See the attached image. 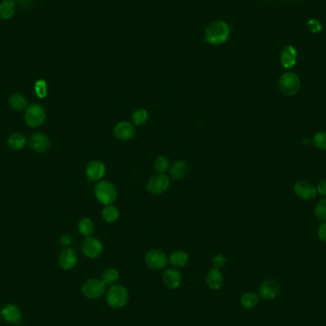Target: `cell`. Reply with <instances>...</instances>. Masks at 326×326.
Segmentation results:
<instances>
[{
  "label": "cell",
  "instance_id": "6da1fadb",
  "mask_svg": "<svg viewBox=\"0 0 326 326\" xmlns=\"http://www.w3.org/2000/svg\"><path fill=\"white\" fill-rule=\"evenodd\" d=\"M130 294L127 287L115 283L106 290V302L114 309H121L127 305Z\"/></svg>",
  "mask_w": 326,
  "mask_h": 326
},
{
  "label": "cell",
  "instance_id": "7a4b0ae2",
  "mask_svg": "<svg viewBox=\"0 0 326 326\" xmlns=\"http://www.w3.org/2000/svg\"><path fill=\"white\" fill-rule=\"evenodd\" d=\"M230 30L223 21H214L205 31V40L211 45H220L229 38Z\"/></svg>",
  "mask_w": 326,
  "mask_h": 326
},
{
  "label": "cell",
  "instance_id": "3957f363",
  "mask_svg": "<svg viewBox=\"0 0 326 326\" xmlns=\"http://www.w3.org/2000/svg\"><path fill=\"white\" fill-rule=\"evenodd\" d=\"M96 200L104 205H110L115 202L117 192L113 183L107 181H101L95 187Z\"/></svg>",
  "mask_w": 326,
  "mask_h": 326
},
{
  "label": "cell",
  "instance_id": "277c9868",
  "mask_svg": "<svg viewBox=\"0 0 326 326\" xmlns=\"http://www.w3.org/2000/svg\"><path fill=\"white\" fill-rule=\"evenodd\" d=\"M81 292L89 299H97L106 292V284L100 278H89L82 284Z\"/></svg>",
  "mask_w": 326,
  "mask_h": 326
},
{
  "label": "cell",
  "instance_id": "5b68a950",
  "mask_svg": "<svg viewBox=\"0 0 326 326\" xmlns=\"http://www.w3.org/2000/svg\"><path fill=\"white\" fill-rule=\"evenodd\" d=\"M278 86L280 92L285 96H295L300 88V80L296 74L288 72L279 78Z\"/></svg>",
  "mask_w": 326,
  "mask_h": 326
},
{
  "label": "cell",
  "instance_id": "8992f818",
  "mask_svg": "<svg viewBox=\"0 0 326 326\" xmlns=\"http://www.w3.org/2000/svg\"><path fill=\"white\" fill-rule=\"evenodd\" d=\"M46 119V112L43 106L39 104H33L29 106L24 115L25 123L32 128L39 127L43 124Z\"/></svg>",
  "mask_w": 326,
  "mask_h": 326
},
{
  "label": "cell",
  "instance_id": "52a82bcc",
  "mask_svg": "<svg viewBox=\"0 0 326 326\" xmlns=\"http://www.w3.org/2000/svg\"><path fill=\"white\" fill-rule=\"evenodd\" d=\"M169 259L161 250L153 249L149 251L145 256V263L148 268L153 271H160L167 266Z\"/></svg>",
  "mask_w": 326,
  "mask_h": 326
},
{
  "label": "cell",
  "instance_id": "ba28073f",
  "mask_svg": "<svg viewBox=\"0 0 326 326\" xmlns=\"http://www.w3.org/2000/svg\"><path fill=\"white\" fill-rule=\"evenodd\" d=\"M81 251L88 259H97L103 252V245L100 240L93 237H89L83 240L81 244Z\"/></svg>",
  "mask_w": 326,
  "mask_h": 326
},
{
  "label": "cell",
  "instance_id": "9c48e42d",
  "mask_svg": "<svg viewBox=\"0 0 326 326\" xmlns=\"http://www.w3.org/2000/svg\"><path fill=\"white\" fill-rule=\"evenodd\" d=\"M280 284L274 278L265 279L260 283L259 287V297L265 300H271L278 297L280 293Z\"/></svg>",
  "mask_w": 326,
  "mask_h": 326
},
{
  "label": "cell",
  "instance_id": "30bf717a",
  "mask_svg": "<svg viewBox=\"0 0 326 326\" xmlns=\"http://www.w3.org/2000/svg\"><path fill=\"white\" fill-rule=\"evenodd\" d=\"M170 181L164 174H156L147 183V190L152 195H160L169 188Z\"/></svg>",
  "mask_w": 326,
  "mask_h": 326
},
{
  "label": "cell",
  "instance_id": "8fae6325",
  "mask_svg": "<svg viewBox=\"0 0 326 326\" xmlns=\"http://www.w3.org/2000/svg\"><path fill=\"white\" fill-rule=\"evenodd\" d=\"M1 317L9 324H19L22 320V311L15 303H8L0 310Z\"/></svg>",
  "mask_w": 326,
  "mask_h": 326
},
{
  "label": "cell",
  "instance_id": "7c38bea8",
  "mask_svg": "<svg viewBox=\"0 0 326 326\" xmlns=\"http://www.w3.org/2000/svg\"><path fill=\"white\" fill-rule=\"evenodd\" d=\"M58 265L62 270L69 271L74 268L77 263V256L76 251L72 248L62 250L58 256Z\"/></svg>",
  "mask_w": 326,
  "mask_h": 326
},
{
  "label": "cell",
  "instance_id": "4fadbf2b",
  "mask_svg": "<svg viewBox=\"0 0 326 326\" xmlns=\"http://www.w3.org/2000/svg\"><path fill=\"white\" fill-rule=\"evenodd\" d=\"M162 281L164 285L168 289H178L181 286L183 277L178 268L166 269L162 274Z\"/></svg>",
  "mask_w": 326,
  "mask_h": 326
},
{
  "label": "cell",
  "instance_id": "5bb4252c",
  "mask_svg": "<svg viewBox=\"0 0 326 326\" xmlns=\"http://www.w3.org/2000/svg\"><path fill=\"white\" fill-rule=\"evenodd\" d=\"M30 147L38 153H45L50 149L51 142L48 136L42 133H35L29 139Z\"/></svg>",
  "mask_w": 326,
  "mask_h": 326
},
{
  "label": "cell",
  "instance_id": "9a60e30c",
  "mask_svg": "<svg viewBox=\"0 0 326 326\" xmlns=\"http://www.w3.org/2000/svg\"><path fill=\"white\" fill-rule=\"evenodd\" d=\"M294 191L298 198L305 201H311L316 196V189L314 185L305 181L297 182L294 186Z\"/></svg>",
  "mask_w": 326,
  "mask_h": 326
},
{
  "label": "cell",
  "instance_id": "2e32d148",
  "mask_svg": "<svg viewBox=\"0 0 326 326\" xmlns=\"http://www.w3.org/2000/svg\"><path fill=\"white\" fill-rule=\"evenodd\" d=\"M135 133L134 125L127 121H121L115 124L114 128V134L115 137L121 141H128L133 136Z\"/></svg>",
  "mask_w": 326,
  "mask_h": 326
},
{
  "label": "cell",
  "instance_id": "e0dca14e",
  "mask_svg": "<svg viewBox=\"0 0 326 326\" xmlns=\"http://www.w3.org/2000/svg\"><path fill=\"white\" fill-rule=\"evenodd\" d=\"M105 165L99 160H93L87 165V179L91 182H98L105 175Z\"/></svg>",
  "mask_w": 326,
  "mask_h": 326
},
{
  "label": "cell",
  "instance_id": "ac0fdd59",
  "mask_svg": "<svg viewBox=\"0 0 326 326\" xmlns=\"http://www.w3.org/2000/svg\"><path fill=\"white\" fill-rule=\"evenodd\" d=\"M205 282L212 290H220L224 284V277L221 269H211L206 275Z\"/></svg>",
  "mask_w": 326,
  "mask_h": 326
},
{
  "label": "cell",
  "instance_id": "d6986e66",
  "mask_svg": "<svg viewBox=\"0 0 326 326\" xmlns=\"http://www.w3.org/2000/svg\"><path fill=\"white\" fill-rule=\"evenodd\" d=\"M280 60L283 67L286 69L294 67L297 62V51L292 46H285L281 52Z\"/></svg>",
  "mask_w": 326,
  "mask_h": 326
},
{
  "label": "cell",
  "instance_id": "ffe728a7",
  "mask_svg": "<svg viewBox=\"0 0 326 326\" xmlns=\"http://www.w3.org/2000/svg\"><path fill=\"white\" fill-rule=\"evenodd\" d=\"M188 261H189V256L183 250L174 251L169 257V262L175 268L184 267L188 263Z\"/></svg>",
  "mask_w": 326,
  "mask_h": 326
},
{
  "label": "cell",
  "instance_id": "44dd1931",
  "mask_svg": "<svg viewBox=\"0 0 326 326\" xmlns=\"http://www.w3.org/2000/svg\"><path fill=\"white\" fill-rule=\"evenodd\" d=\"M188 173V164L183 161L179 160L173 163L170 169L171 177L176 180H182Z\"/></svg>",
  "mask_w": 326,
  "mask_h": 326
},
{
  "label": "cell",
  "instance_id": "7402d4cb",
  "mask_svg": "<svg viewBox=\"0 0 326 326\" xmlns=\"http://www.w3.org/2000/svg\"><path fill=\"white\" fill-rule=\"evenodd\" d=\"M259 301V297L254 292H247L243 294L240 297V304L241 306L247 310L254 309L258 306Z\"/></svg>",
  "mask_w": 326,
  "mask_h": 326
},
{
  "label": "cell",
  "instance_id": "603a6c76",
  "mask_svg": "<svg viewBox=\"0 0 326 326\" xmlns=\"http://www.w3.org/2000/svg\"><path fill=\"white\" fill-rule=\"evenodd\" d=\"M16 12V4L14 0H3L0 3V18L9 20Z\"/></svg>",
  "mask_w": 326,
  "mask_h": 326
},
{
  "label": "cell",
  "instance_id": "cb8c5ba5",
  "mask_svg": "<svg viewBox=\"0 0 326 326\" xmlns=\"http://www.w3.org/2000/svg\"><path fill=\"white\" fill-rule=\"evenodd\" d=\"M27 142V139L25 137V135H23L20 133H15V134H11L9 139H8V145L11 149L19 151L21 150L25 147Z\"/></svg>",
  "mask_w": 326,
  "mask_h": 326
},
{
  "label": "cell",
  "instance_id": "d4e9b609",
  "mask_svg": "<svg viewBox=\"0 0 326 326\" xmlns=\"http://www.w3.org/2000/svg\"><path fill=\"white\" fill-rule=\"evenodd\" d=\"M9 104L13 110L20 112L26 108L27 99L21 94H14L9 98Z\"/></svg>",
  "mask_w": 326,
  "mask_h": 326
},
{
  "label": "cell",
  "instance_id": "484cf974",
  "mask_svg": "<svg viewBox=\"0 0 326 326\" xmlns=\"http://www.w3.org/2000/svg\"><path fill=\"white\" fill-rule=\"evenodd\" d=\"M78 230L81 235H83L86 238L92 237V235L95 232V223L91 219L84 218L78 223Z\"/></svg>",
  "mask_w": 326,
  "mask_h": 326
},
{
  "label": "cell",
  "instance_id": "4316f807",
  "mask_svg": "<svg viewBox=\"0 0 326 326\" xmlns=\"http://www.w3.org/2000/svg\"><path fill=\"white\" fill-rule=\"evenodd\" d=\"M119 278V273L115 268L106 269L102 274L101 279L106 284V286H111L116 283Z\"/></svg>",
  "mask_w": 326,
  "mask_h": 326
},
{
  "label": "cell",
  "instance_id": "83f0119b",
  "mask_svg": "<svg viewBox=\"0 0 326 326\" xmlns=\"http://www.w3.org/2000/svg\"><path fill=\"white\" fill-rule=\"evenodd\" d=\"M119 217V212L117 208L113 205H106L105 208L102 210V218L108 223H113L117 221Z\"/></svg>",
  "mask_w": 326,
  "mask_h": 326
},
{
  "label": "cell",
  "instance_id": "f1b7e54d",
  "mask_svg": "<svg viewBox=\"0 0 326 326\" xmlns=\"http://www.w3.org/2000/svg\"><path fill=\"white\" fill-rule=\"evenodd\" d=\"M132 118L135 126H142L148 121L149 115L145 109H137L134 111Z\"/></svg>",
  "mask_w": 326,
  "mask_h": 326
},
{
  "label": "cell",
  "instance_id": "f546056e",
  "mask_svg": "<svg viewBox=\"0 0 326 326\" xmlns=\"http://www.w3.org/2000/svg\"><path fill=\"white\" fill-rule=\"evenodd\" d=\"M153 168L157 172V174H164L170 168L169 160L164 156H158L154 162H153Z\"/></svg>",
  "mask_w": 326,
  "mask_h": 326
},
{
  "label": "cell",
  "instance_id": "4dcf8cb0",
  "mask_svg": "<svg viewBox=\"0 0 326 326\" xmlns=\"http://www.w3.org/2000/svg\"><path fill=\"white\" fill-rule=\"evenodd\" d=\"M312 142L317 149L326 151V131H320L314 134Z\"/></svg>",
  "mask_w": 326,
  "mask_h": 326
},
{
  "label": "cell",
  "instance_id": "1f68e13d",
  "mask_svg": "<svg viewBox=\"0 0 326 326\" xmlns=\"http://www.w3.org/2000/svg\"><path fill=\"white\" fill-rule=\"evenodd\" d=\"M315 215L319 221H326V198L317 202L315 208Z\"/></svg>",
  "mask_w": 326,
  "mask_h": 326
},
{
  "label": "cell",
  "instance_id": "d6a6232c",
  "mask_svg": "<svg viewBox=\"0 0 326 326\" xmlns=\"http://www.w3.org/2000/svg\"><path fill=\"white\" fill-rule=\"evenodd\" d=\"M226 263H227V259L222 254H217L212 259V264H213L214 268H224L225 265H226Z\"/></svg>",
  "mask_w": 326,
  "mask_h": 326
},
{
  "label": "cell",
  "instance_id": "836d02e7",
  "mask_svg": "<svg viewBox=\"0 0 326 326\" xmlns=\"http://www.w3.org/2000/svg\"><path fill=\"white\" fill-rule=\"evenodd\" d=\"M35 90H36L37 96H39V98L46 97L47 96V83L44 80L40 79L39 81H37Z\"/></svg>",
  "mask_w": 326,
  "mask_h": 326
},
{
  "label": "cell",
  "instance_id": "e575fe53",
  "mask_svg": "<svg viewBox=\"0 0 326 326\" xmlns=\"http://www.w3.org/2000/svg\"><path fill=\"white\" fill-rule=\"evenodd\" d=\"M308 27L309 29L311 30L313 33H317V32H320L321 31V25L318 21H316L315 20H311L308 21Z\"/></svg>",
  "mask_w": 326,
  "mask_h": 326
},
{
  "label": "cell",
  "instance_id": "d590c367",
  "mask_svg": "<svg viewBox=\"0 0 326 326\" xmlns=\"http://www.w3.org/2000/svg\"><path fill=\"white\" fill-rule=\"evenodd\" d=\"M317 236L319 240L326 242V222L319 225L317 229Z\"/></svg>",
  "mask_w": 326,
  "mask_h": 326
},
{
  "label": "cell",
  "instance_id": "8d00e7d4",
  "mask_svg": "<svg viewBox=\"0 0 326 326\" xmlns=\"http://www.w3.org/2000/svg\"><path fill=\"white\" fill-rule=\"evenodd\" d=\"M72 242H73V239H72V237L70 235L65 234V235L61 236V238H60V243L63 246H67L68 247V246H70L72 244Z\"/></svg>",
  "mask_w": 326,
  "mask_h": 326
},
{
  "label": "cell",
  "instance_id": "74e56055",
  "mask_svg": "<svg viewBox=\"0 0 326 326\" xmlns=\"http://www.w3.org/2000/svg\"><path fill=\"white\" fill-rule=\"evenodd\" d=\"M316 191L319 193L320 195H322V196H326V180L321 181L320 183L317 184Z\"/></svg>",
  "mask_w": 326,
  "mask_h": 326
},
{
  "label": "cell",
  "instance_id": "f35d334b",
  "mask_svg": "<svg viewBox=\"0 0 326 326\" xmlns=\"http://www.w3.org/2000/svg\"><path fill=\"white\" fill-rule=\"evenodd\" d=\"M17 1L20 6L24 8H31L32 7V0H14Z\"/></svg>",
  "mask_w": 326,
  "mask_h": 326
},
{
  "label": "cell",
  "instance_id": "ab89813d",
  "mask_svg": "<svg viewBox=\"0 0 326 326\" xmlns=\"http://www.w3.org/2000/svg\"><path fill=\"white\" fill-rule=\"evenodd\" d=\"M1 318H2V317H1V316H0V322H1Z\"/></svg>",
  "mask_w": 326,
  "mask_h": 326
}]
</instances>
